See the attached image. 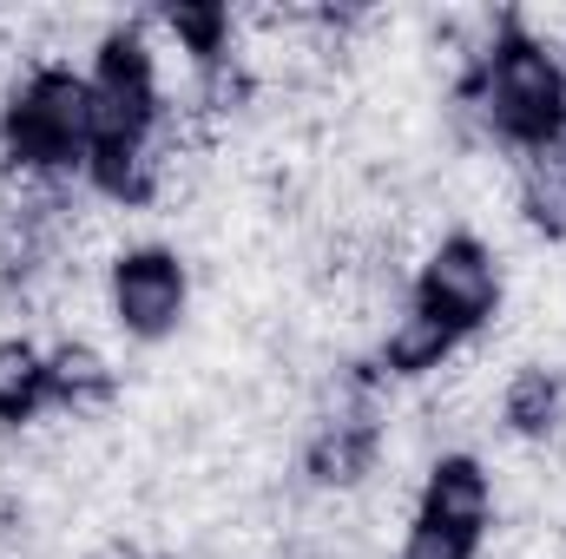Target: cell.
Segmentation results:
<instances>
[{
	"mask_svg": "<svg viewBox=\"0 0 566 559\" xmlns=\"http://www.w3.org/2000/svg\"><path fill=\"white\" fill-rule=\"evenodd\" d=\"M454 99L474 106L488 139L514 145L527 158L566 145V66L554 40L527 27V13H494V40L454 80Z\"/></svg>",
	"mask_w": 566,
	"mask_h": 559,
	"instance_id": "6da1fadb",
	"label": "cell"
},
{
	"mask_svg": "<svg viewBox=\"0 0 566 559\" xmlns=\"http://www.w3.org/2000/svg\"><path fill=\"white\" fill-rule=\"evenodd\" d=\"M93 158V86L80 66L66 60H33L7 99H0V165L33 178V184H60V178H86Z\"/></svg>",
	"mask_w": 566,
	"mask_h": 559,
	"instance_id": "7a4b0ae2",
	"label": "cell"
},
{
	"mask_svg": "<svg viewBox=\"0 0 566 559\" xmlns=\"http://www.w3.org/2000/svg\"><path fill=\"white\" fill-rule=\"evenodd\" d=\"M86 86H93V151L165 145L158 139L165 133V80H158V53L139 20L99 33Z\"/></svg>",
	"mask_w": 566,
	"mask_h": 559,
	"instance_id": "3957f363",
	"label": "cell"
},
{
	"mask_svg": "<svg viewBox=\"0 0 566 559\" xmlns=\"http://www.w3.org/2000/svg\"><path fill=\"white\" fill-rule=\"evenodd\" d=\"M501 296H507L501 257H494V244H481L474 231H448V238L422 257L416 283H409V303L428 309L434 323H448L461 342L481 336V329L501 316Z\"/></svg>",
	"mask_w": 566,
	"mask_h": 559,
	"instance_id": "277c9868",
	"label": "cell"
},
{
	"mask_svg": "<svg viewBox=\"0 0 566 559\" xmlns=\"http://www.w3.org/2000/svg\"><path fill=\"white\" fill-rule=\"evenodd\" d=\"M106 309H113L119 336H133V342L178 336V323L191 309V264L171 244H126L106 264Z\"/></svg>",
	"mask_w": 566,
	"mask_h": 559,
	"instance_id": "5b68a950",
	"label": "cell"
},
{
	"mask_svg": "<svg viewBox=\"0 0 566 559\" xmlns=\"http://www.w3.org/2000/svg\"><path fill=\"white\" fill-rule=\"evenodd\" d=\"M382 441H389V434H382V409H363V402L336 409V415L303 441V474H310V487H329V494L363 487V481L382 467Z\"/></svg>",
	"mask_w": 566,
	"mask_h": 559,
	"instance_id": "8992f818",
	"label": "cell"
},
{
	"mask_svg": "<svg viewBox=\"0 0 566 559\" xmlns=\"http://www.w3.org/2000/svg\"><path fill=\"white\" fill-rule=\"evenodd\" d=\"M416 514L434 527H461V534H481L494 527V474L481 454L454 447V454H434L422 474V494H416Z\"/></svg>",
	"mask_w": 566,
	"mask_h": 559,
	"instance_id": "52a82bcc",
	"label": "cell"
},
{
	"mask_svg": "<svg viewBox=\"0 0 566 559\" xmlns=\"http://www.w3.org/2000/svg\"><path fill=\"white\" fill-rule=\"evenodd\" d=\"M119 395V369L106 362V349H93L86 336H60L46 349V402L60 415H106Z\"/></svg>",
	"mask_w": 566,
	"mask_h": 559,
	"instance_id": "ba28073f",
	"label": "cell"
},
{
	"mask_svg": "<svg viewBox=\"0 0 566 559\" xmlns=\"http://www.w3.org/2000/svg\"><path fill=\"white\" fill-rule=\"evenodd\" d=\"M454 349H461V336L448 329V323H434L428 309H402L389 329H382V342H376V369L389 376V382H422V376H441L448 362H454Z\"/></svg>",
	"mask_w": 566,
	"mask_h": 559,
	"instance_id": "9c48e42d",
	"label": "cell"
},
{
	"mask_svg": "<svg viewBox=\"0 0 566 559\" xmlns=\"http://www.w3.org/2000/svg\"><path fill=\"white\" fill-rule=\"evenodd\" d=\"M566 421V376L547 362H521L501 389V428L514 441H554Z\"/></svg>",
	"mask_w": 566,
	"mask_h": 559,
	"instance_id": "30bf717a",
	"label": "cell"
},
{
	"mask_svg": "<svg viewBox=\"0 0 566 559\" xmlns=\"http://www.w3.org/2000/svg\"><path fill=\"white\" fill-rule=\"evenodd\" d=\"M158 27L178 40V53L191 60V73L231 60V40H238V13L224 0H171V7H158Z\"/></svg>",
	"mask_w": 566,
	"mask_h": 559,
	"instance_id": "8fae6325",
	"label": "cell"
},
{
	"mask_svg": "<svg viewBox=\"0 0 566 559\" xmlns=\"http://www.w3.org/2000/svg\"><path fill=\"white\" fill-rule=\"evenodd\" d=\"M46 409V349L33 336H0V428H27Z\"/></svg>",
	"mask_w": 566,
	"mask_h": 559,
	"instance_id": "7c38bea8",
	"label": "cell"
},
{
	"mask_svg": "<svg viewBox=\"0 0 566 559\" xmlns=\"http://www.w3.org/2000/svg\"><path fill=\"white\" fill-rule=\"evenodd\" d=\"M521 218H527L534 238L566 244V145L527 158V171H521Z\"/></svg>",
	"mask_w": 566,
	"mask_h": 559,
	"instance_id": "4fadbf2b",
	"label": "cell"
},
{
	"mask_svg": "<svg viewBox=\"0 0 566 559\" xmlns=\"http://www.w3.org/2000/svg\"><path fill=\"white\" fill-rule=\"evenodd\" d=\"M396 559H481V534H461V527H434V520H409L402 534V553Z\"/></svg>",
	"mask_w": 566,
	"mask_h": 559,
	"instance_id": "5bb4252c",
	"label": "cell"
},
{
	"mask_svg": "<svg viewBox=\"0 0 566 559\" xmlns=\"http://www.w3.org/2000/svg\"><path fill=\"white\" fill-rule=\"evenodd\" d=\"M80 559H158V553H145L139 540H99V547H86Z\"/></svg>",
	"mask_w": 566,
	"mask_h": 559,
	"instance_id": "9a60e30c",
	"label": "cell"
}]
</instances>
